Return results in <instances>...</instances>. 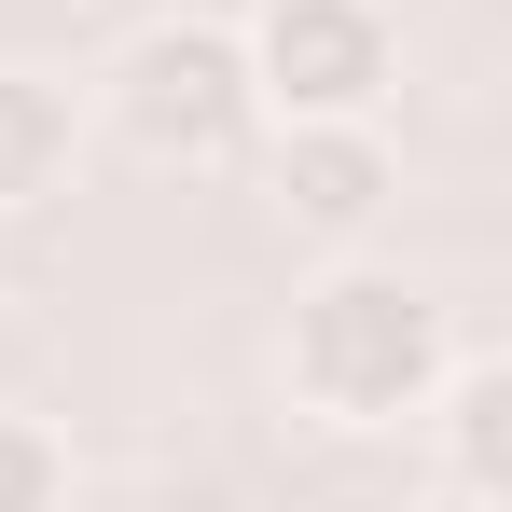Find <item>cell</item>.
I'll list each match as a JSON object with an SVG mask.
<instances>
[{
  "instance_id": "obj_1",
  "label": "cell",
  "mask_w": 512,
  "mask_h": 512,
  "mask_svg": "<svg viewBox=\"0 0 512 512\" xmlns=\"http://www.w3.org/2000/svg\"><path fill=\"white\" fill-rule=\"evenodd\" d=\"M443 360H457V333H443L429 277H402L374 250H333L291 291V333H277V374L319 429H416Z\"/></svg>"
},
{
  "instance_id": "obj_2",
  "label": "cell",
  "mask_w": 512,
  "mask_h": 512,
  "mask_svg": "<svg viewBox=\"0 0 512 512\" xmlns=\"http://www.w3.org/2000/svg\"><path fill=\"white\" fill-rule=\"evenodd\" d=\"M84 111H111V139H125L139 167H222V153H250V125H263L250 56H236L222 14H153V28L111 56V84H97Z\"/></svg>"
},
{
  "instance_id": "obj_3",
  "label": "cell",
  "mask_w": 512,
  "mask_h": 512,
  "mask_svg": "<svg viewBox=\"0 0 512 512\" xmlns=\"http://www.w3.org/2000/svg\"><path fill=\"white\" fill-rule=\"evenodd\" d=\"M236 56L277 125H388V84H402L388 0H250Z\"/></svg>"
},
{
  "instance_id": "obj_4",
  "label": "cell",
  "mask_w": 512,
  "mask_h": 512,
  "mask_svg": "<svg viewBox=\"0 0 512 512\" xmlns=\"http://www.w3.org/2000/svg\"><path fill=\"white\" fill-rule=\"evenodd\" d=\"M402 208V153L388 125H277V222L319 250H374Z\"/></svg>"
},
{
  "instance_id": "obj_5",
  "label": "cell",
  "mask_w": 512,
  "mask_h": 512,
  "mask_svg": "<svg viewBox=\"0 0 512 512\" xmlns=\"http://www.w3.org/2000/svg\"><path fill=\"white\" fill-rule=\"evenodd\" d=\"M84 84L70 70H42V56H0V222L14 208H42V194H70L84 167Z\"/></svg>"
},
{
  "instance_id": "obj_6",
  "label": "cell",
  "mask_w": 512,
  "mask_h": 512,
  "mask_svg": "<svg viewBox=\"0 0 512 512\" xmlns=\"http://www.w3.org/2000/svg\"><path fill=\"white\" fill-rule=\"evenodd\" d=\"M416 429L443 443L457 512H499V499H512V374H499V360H443V388H429Z\"/></svg>"
},
{
  "instance_id": "obj_7",
  "label": "cell",
  "mask_w": 512,
  "mask_h": 512,
  "mask_svg": "<svg viewBox=\"0 0 512 512\" xmlns=\"http://www.w3.org/2000/svg\"><path fill=\"white\" fill-rule=\"evenodd\" d=\"M0 512H70V443L0 402Z\"/></svg>"
}]
</instances>
